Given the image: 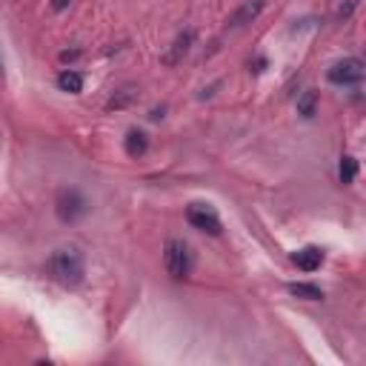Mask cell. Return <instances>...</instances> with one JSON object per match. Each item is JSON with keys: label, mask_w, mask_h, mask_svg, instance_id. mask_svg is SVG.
Returning <instances> with one entry per match:
<instances>
[{"label": "cell", "mask_w": 366, "mask_h": 366, "mask_svg": "<svg viewBox=\"0 0 366 366\" xmlns=\"http://www.w3.org/2000/svg\"><path fill=\"white\" fill-rule=\"evenodd\" d=\"M358 3H360V0H347V6H341V12H337V20H349L352 12L358 9Z\"/></svg>", "instance_id": "cell-15"}, {"label": "cell", "mask_w": 366, "mask_h": 366, "mask_svg": "<svg viewBox=\"0 0 366 366\" xmlns=\"http://www.w3.org/2000/svg\"><path fill=\"white\" fill-rule=\"evenodd\" d=\"M318 92L315 89H306L301 97H298V115H303V118H315V112H318Z\"/></svg>", "instance_id": "cell-12"}, {"label": "cell", "mask_w": 366, "mask_h": 366, "mask_svg": "<svg viewBox=\"0 0 366 366\" xmlns=\"http://www.w3.org/2000/svg\"><path fill=\"white\" fill-rule=\"evenodd\" d=\"M46 269H49V278L58 280L61 286H66V289H74V286H81L83 278H86L83 255H81V249H74V246H66V249L51 252Z\"/></svg>", "instance_id": "cell-1"}, {"label": "cell", "mask_w": 366, "mask_h": 366, "mask_svg": "<svg viewBox=\"0 0 366 366\" xmlns=\"http://www.w3.org/2000/svg\"><path fill=\"white\" fill-rule=\"evenodd\" d=\"M192 43H195V32L192 29H186V32H180L177 38H175V43H172V49L164 55V63L166 66H175V63H180L183 58L189 55V49H192Z\"/></svg>", "instance_id": "cell-7"}, {"label": "cell", "mask_w": 366, "mask_h": 366, "mask_svg": "<svg viewBox=\"0 0 366 366\" xmlns=\"http://www.w3.org/2000/svg\"><path fill=\"white\" fill-rule=\"evenodd\" d=\"M289 295L301 301H324V289L315 283H289Z\"/></svg>", "instance_id": "cell-11"}, {"label": "cell", "mask_w": 366, "mask_h": 366, "mask_svg": "<svg viewBox=\"0 0 366 366\" xmlns=\"http://www.w3.org/2000/svg\"><path fill=\"white\" fill-rule=\"evenodd\" d=\"M192 264H195V257H192L189 244L177 241V238H169L166 246H164V266H166V272L175 280H183V278H189Z\"/></svg>", "instance_id": "cell-2"}, {"label": "cell", "mask_w": 366, "mask_h": 366, "mask_svg": "<svg viewBox=\"0 0 366 366\" xmlns=\"http://www.w3.org/2000/svg\"><path fill=\"white\" fill-rule=\"evenodd\" d=\"M264 6H266V0H246V3H241L229 17V29H244L246 23L257 20V15L264 12Z\"/></svg>", "instance_id": "cell-6"}, {"label": "cell", "mask_w": 366, "mask_h": 366, "mask_svg": "<svg viewBox=\"0 0 366 366\" xmlns=\"http://www.w3.org/2000/svg\"><path fill=\"white\" fill-rule=\"evenodd\" d=\"M55 212L61 223H77L89 215V200L77 189H61L55 198Z\"/></svg>", "instance_id": "cell-3"}, {"label": "cell", "mask_w": 366, "mask_h": 366, "mask_svg": "<svg viewBox=\"0 0 366 366\" xmlns=\"http://www.w3.org/2000/svg\"><path fill=\"white\" fill-rule=\"evenodd\" d=\"M337 175H341V183H352L358 177V161L352 158V154H344L341 158V169H337Z\"/></svg>", "instance_id": "cell-14"}, {"label": "cell", "mask_w": 366, "mask_h": 366, "mask_svg": "<svg viewBox=\"0 0 366 366\" xmlns=\"http://www.w3.org/2000/svg\"><path fill=\"white\" fill-rule=\"evenodd\" d=\"M74 58H81V49H72V51H63V55H61L63 63H66V61H74Z\"/></svg>", "instance_id": "cell-18"}, {"label": "cell", "mask_w": 366, "mask_h": 366, "mask_svg": "<svg viewBox=\"0 0 366 366\" xmlns=\"http://www.w3.org/2000/svg\"><path fill=\"white\" fill-rule=\"evenodd\" d=\"M186 221H189V226H195L198 232H206V234H223V223H221V218H218V212L209 203H192L189 209H186Z\"/></svg>", "instance_id": "cell-5"}, {"label": "cell", "mask_w": 366, "mask_h": 366, "mask_svg": "<svg viewBox=\"0 0 366 366\" xmlns=\"http://www.w3.org/2000/svg\"><path fill=\"white\" fill-rule=\"evenodd\" d=\"M58 89H61V92H69V95L83 92V74L74 72V69H63V72L58 74Z\"/></svg>", "instance_id": "cell-10"}, {"label": "cell", "mask_w": 366, "mask_h": 366, "mask_svg": "<svg viewBox=\"0 0 366 366\" xmlns=\"http://www.w3.org/2000/svg\"><path fill=\"white\" fill-rule=\"evenodd\" d=\"M0 74H3V63H0Z\"/></svg>", "instance_id": "cell-19"}, {"label": "cell", "mask_w": 366, "mask_h": 366, "mask_svg": "<svg viewBox=\"0 0 366 366\" xmlns=\"http://www.w3.org/2000/svg\"><path fill=\"white\" fill-rule=\"evenodd\" d=\"M69 3L72 0H51V12H63V9H69Z\"/></svg>", "instance_id": "cell-16"}, {"label": "cell", "mask_w": 366, "mask_h": 366, "mask_svg": "<svg viewBox=\"0 0 366 366\" xmlns=\"http://www.w3.org/2000/svg\"><path fill=\"white\" fill-rule=\"evenodd\" d=\"M292 260H295V266L301 272H315L324 264V249L321 246H303L301 252L292 255Z\"/></svg>", "instance_id": "cell-8"}, {"label": "cell", "mask_w": 366, "mask_h": 366, "mask_svg": "<svg viewBox=\"0 0 366 366\" xmlns=\"http://www.w3.org/2000/svg\"><path fill=\"white\" fill-rule=\"evenodd\" d=\"M135 97H138V92H135L132 86H126V89H120V92H115V95H112V100L106 103V109H126Z\"/></svg>", "instance_id": "cell-13"}, {"label": "cell", "mask_w": 366, "mask_h": 366, "mask_svg": "<svg viewBox=\"0 0 366 366\" xmlns=\"http://www.w3.org/2000/svg\"><path fill=\"white\" fill-rule=\"evenodd\" d=\"M326 81L332 86H358L363 81V61L360 58H344L329 66Z\"/></svg>", "instance_id": "cell-4"}, {"label": "cell", "mask_w": 366, "mask_h": 366, "mask_svg": "<svg viewBox=\"0 0 366 366\" xmlns=\"http://www.w3.org/2000/svg\"><path fill=\"white\" fill-rule=\"evenodd\" d=\"M123 149H126L129 158H143L149 152V135L143 129H129L126 138H123Z\"/></svg>", "instance_id": "cell-9"}, {"label": "cell", "mask_w": 366, "mask_h": 366, "mask_svg": "<svg viewBox=\"0 0 366 366\" xmlns=\"http://www.w3.org/2000/svg\"><path fill=\"white\" fill-rule=\"evenodd\" d=\"M164 115H166V106H158L149 112V120H164Z\"/></svg>", "instance_id": "cell-17"}]
</instances>
